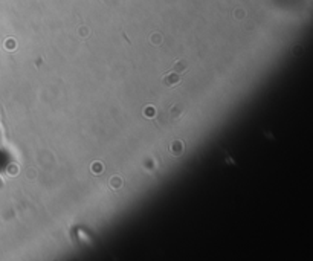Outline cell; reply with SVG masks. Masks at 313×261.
Returning a JSON list of instances; mask_svg holds the SVG:
<instances>
[{
	"label": "cell",
	"mask_w": 313,
	"mask_h": 261,
	"mask_svg": "<svg viewBox=\"0 0 313 261\" xmlns=\"http://www.w3.org/2000/svg\"><path fill=\"white\" fill-rule=\"evenodd\" d=\"M180 75H182V74H177V72L170 70L168 74H166V75L162 78L163 86H165V87H174V86H177V84L180 82V79H182Z\"/></svg>",
	"instance_id": "obj_1"
},
{
	"label": "cell",
	"mask_w": 313,
	"mask_h": 261,
	"mask_svg": "<svg viewBox=\"0 0 313 261\" xmlns=\"http://www.w3.org/2000/svg\"><path fill=\"white\" fill-rule=\"evenodd\" d=\"M186 67H188V63L186 61H183V60H179L176 63V64L173 66V72H177V74H183V72L186 70Z\"/></svg>",
	"instance_id": "obj_3"
},
{
	"label": "cell",
	"mask_w": 313,
	"mask_h": 261,
	"mask_svg": "<svg viewBox=\"0 0 313 261\" xmlns=\"http://www.w3.org/2000/svg\"><path fill=\"white\" fill-rule=\"evenodd\" d=\"M171 153H173L174 156L182 154V153H183V144H182L180 141H174V142L171 144Z\"/></svg>",
	"instance_id": "obj_4"
},
{
	"label": "cell",
	"mask_w": 313,
	"mask_h": 261,
	"mask_svg": "<svg viewBox=\"0 0 313 261\" xmlns=\"http://www.w3.org/2000/svg\"><path fill=\"white\" fill-rule=\"evenodd\" d=\"M182 113H183V106H182V104H174V106L170 109V116H171L173 119L180 118Z\"/></svg>",
	"instance_id": "obj_2"
},
{
	"label": "cell",
	"mask_w": 313,
	"mask_h": 261,
	"mask_svg": "<svg viewBox=\"0 0 313 261\" xmlns=\"http://www.w3.org/2000/svg\"><path fill=\"white\" fill-rule=\"evenodd\" d=\"M121 185H122V183H121V179H119V177H113V179H112V186H113V188H119Z\"/></svg>",
	"instance_id": "obj_5"
}]
</instances>
